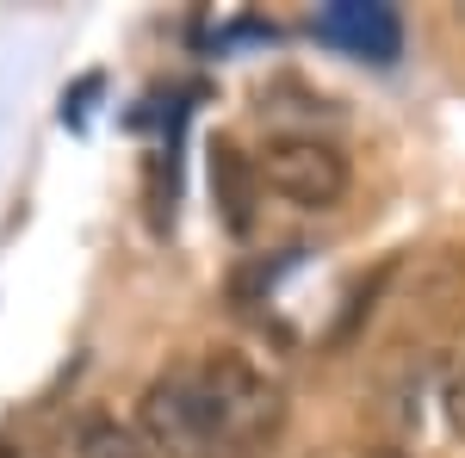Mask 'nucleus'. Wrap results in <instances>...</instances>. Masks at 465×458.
Masks as SVG:
<instances>
[{
    "mask_svg": "<svg viewBox=\"0 0 465 458\" xmlns=\"http://www.w3.org/2000/svg\"><path fill=\"white\" fill-rule=\"evenodd\" d=\"M137 434L155 458H212V415H205L199 359H174L162 378H149L143 403H137Z\"/></svg>",
    "mask_w": 465,
    "mask_h": 458,
    "instance_id": "nucleus-3",
    "label": "nucleus"
},
{
    "mask_svg": "<svg viewBox=\"0 0 465 458\" xmlns=\"http://www.w3.org/2000/svg\"><path fill=\"white\" fill-rule=\"evenodd\" d=\"M254 186H261V174L242 168V155H236L230 142H217L212 149V192H217V205H223V223H230L236 236L254 223Z\"/></svg>",
    "mask_w": 465,
    "mask_h": 458,
    "instance_id": "nucleus-6",
    "label": "nucleus"
},
{
    "mask_svg": "<svg viewBox=\"0 0 465 458\" xmlns=\"http://www.w3.org/2000/svg\"><path fill=\"white\" fill-rule=\"evenodd\" d=\"M317 32L354 56H372V63H391L403 50V25H397L391 6H360V0H335L317 13Z\"/></svg>",
    "mask_w": 465,
    "mask_h": 458,
    "instance_id": "nucleus-4",
    "label": "nucleus"
},
{
    "mask_svg": "<svg viewBox=\"0 0 465 458\" xmlns=\"http://www.w3.org/2000/svg\"><path fill=\"white\" fill-rule=\"evenodd\" d=\"M440 415L465 440V365H447V378H440Z\"/></svg>",
    "mask_w": 465,
    "mask_h": 458,
    "instance_id": "nucleus-7",
    "label": "nucleus"
},
{
    "mask_svg": "<svg viewBox=\"0 0 465 458\" xmlns=\"http://www.w3.org/2000/svg\"><path fill=\"white\" fill-rule=\"evenodd\" d=\"M199 385L212 415V458H267L286 427V390L273 385L249 353H199Z\"/></svg>",
    "mask_w": 465,
    "mask_h": 458,
    "instance_id": "nucleus-1",
    "label": "nucleus"
},
{
    "mask_svg": "<svg viewBox=\"0 0 465 458\" xmlns=\"http://www.w3.org/2000/svg\"><path fill=\"white\" fill-rule=\"evenodd\" d=\"M254 174H261L267 192H280L298 211H329V205H341V199H348V180H354L348 174V155L329 137H317V131H286V137H273L254 155Z\"/></svg>",
    "mask_w": 465,
    "mask_h": 458,
    "instance_id": "nucleus-2",
    "label": "nucleus"
},
{
    "mask_svg": "<svg viewBox=\"0 0 465 458\" xmlns=\"http://www.w3.org/2000/svg\"><path fill=\"white\" fill-rule=\"evenodd\" d=\"M0 458H44V446H37L32 434H19V427H6V434H0Z\"/></svg>",
    "mask_w": 465,
    "mask_h": 458,
    "instance_id": "nucleus-8",
    "label": "nucleus"
},
{
    "mask_svg": "<svg viewBox=\"0 0 465 458\" xmlns=\"http://www.w3.org/2000/svg\"><path fill=\"white\" fill-rule=\"evenodd\" d=\"M69 458H155L143 446L137 422H118L112 409H87L69 434Z\"/></svg>",
    "mask_w": 465,
    "mask_h": 458,
    "instance_id": "nucleus-5",
    "label": "nucleus"
},
{
    "mask_svg": "<svg viewBox=\"0 0 465 458\" xmlns=\"http://www.w3.org/2000/svg\"><path fill=\"white\" fill-rule=\"evenodd\" d=\"M366 458H410V453H397V446H372Z\"/></svg>",
    "mask_w": 465,
    "mask_h": 458,
    "instance_id": "nucleus-9",
    "label": "nucleus"
}]
</instances>
